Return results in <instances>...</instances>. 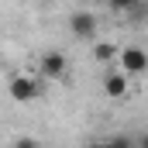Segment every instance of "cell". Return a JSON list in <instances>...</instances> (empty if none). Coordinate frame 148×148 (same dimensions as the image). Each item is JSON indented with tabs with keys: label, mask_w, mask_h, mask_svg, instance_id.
Here are the masks:
<instances>
[{
	"label": "cell",
	"mask_w": 148,
	"mask_h": 148,
	"mask_svg": "<svg viewBox=\"0 0 148 148\" xmlns=\"http://www.w3.org/2000/svg\"><path fill=\"white\" fill-rule=\"evenodd\" d=\"M7 90H10V100H17V103H31L41 97V79L31 73H14L10 76V83H7Z\"/></svg>",
	"instance_id": "6da1fadb"
},
{
	"label": "cell",
	"mask_w": 148,
	"mask_h": 148,
	"mask_svg": "<svg viewBox=\"0 0 148 148\" xmlns=\"http://www.w3.org/2000/svg\"><path fill=\"white\" fill-rule=\"evenodd\" d=\"M117 69L121 73H127V76H141L148 69V55H145V48L141 45H124V48H117Z\"/></svg>",
	"instance_id": "7a4b0ae2"
},
{
	"label": "cell",
	"mask_w": 148,
	"mask_h": 148,
	"mask_svg": "<svg viewBox=\"0 0 148 148\" xmlns=\"http://www.w3.org/2000/svg\"><path fill=\"white\" fill-rule=\"evenodd\" d=\"M38 76H41V79H66V76H69V59H66V52H59V48L45 52V55L38 59Z\"/></svg>",
	"instance_id": "3957f363"
},
{
	"label": "cell",
	"mask_w": 148,
	"mask_h": 148,
	"mask_svg": "<svg viewBox=\"0 0 148 148\" xmlns=\"http://www.w3.org/2000/svg\"><path fill=\"white\" fill-rule=\"evenodd\" d=\"M69 31H73V38H79V41H93L97 31H100V21H97L93 10H73V14H69Z\"/></svg>",
	"instance_id": "277c9868"
},
{
	"label": "cell",
	"mask_w": 148,
	"mask_h": 148,
	"mask_svg": "<svg viewBox=\"0 0 148 148\" xmlns=\"http://www.w3.org/2000/svg\"><path fill=\"white\" fill-rule=\"evenodd\" d=\"M127 90H131V76H127V73L110 69V73L103 76V93H107L110 100H124V97H127Z\"/></svg>",
	"instance_id": "5b68a950"
},
{
	"label": "cell",
	"mask_w": 148,
	"mask_h": 148,
	"mask_svg": "<svg viewBox=\"0 0 148 148\" xmlns=\"http://www.w3.org/2000/svg\"><path fill=\"white\" fill-rule=\"evenodd\" d=\"M114 59H117V45H114V41H100V38H93V62H100V66H114Z\"/></svg>",
	"instance_id": "8992f818"
},
{
	"label": "cell",
	"mask_w": 148,
	"mask_h": 148,
	"mask_svg": "<svg viewBox=\"0 0 148 148\" xmlns=\"http://www.w3.org/2000/svg\"><path fill=\"white\" fill-rule=\"evenodd\" d=\"M134 3H138V0H107V10H114V14H127Z\"/></svg>",
	"instance_id": "52a82bcc"
}]
</instances>
